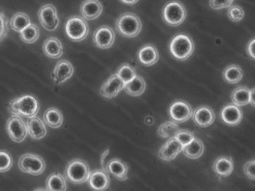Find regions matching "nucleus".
I'll return each mask as SVG.
<instances>
[{"label":"nucleus","instance_id":"nucleus-1","mask_svg":"<svg viewBox=\"0 0 255 191\" xmlns=\"http://www.w3.org/2000/svg\"><path fill=\"white\" fill-rule=\"evenodd\" d=\"M39 109L40 104L38 98L30 94H26L14 98L8 105L10 113L26 118L36 116Z\"/></svg>","mask_w":255,"mask_h":191},{"label":"nucleus","instance_id":"nucleus-2","mask_svg":"<svg viewBox=\"0 0 255 191\" xmlns=\"http://www.w3.org/2000/svg\"><path fill=\"white\" fill-rule=\"evenodd\" d=\"M195 43L192 37L184 34L174 36L169 44L170 53L179 61H186L190 58L195 51Z\"/></svg>","mask_w":255,"mask_h":191},{"label":"nucleus","instance_id":"nucleus-3","mask_svg":"<svg viewBox=\"0 0 255 191\" xmlns=\"http://www.w3.org/2000/svg\"><path fill=\"white\" fill-rule=\"evenodd\" d=\"M67 179L75 185L87 182L90 176L89 164L81 159H74L67 164L65 170Z\"/></svg>","mask_w":255,"mask_h":191},{"label":"nucleus","instance_id":"nucleus-4","mask_svg":"<svg viewBox=\"0 0 255 191\" xmlns=\"http://www.w3.org/2000/svg\"><path fill=\"white\" fill-rule=\"evenodd\" d=\"M142 25L139 17L135 13H123L117 21V30L121 35L126 37H137L141 32Z\"/></svg>","mask_w":255,"mask_h":191},{"label":"nucleus","instance_id":"nucleus-5","mask_svg":"<svg viewBox=\"0 0 255 191\" xmlns=\"http://www.w3.org/2000/svg\"><path fill=\"white\" fill-rule=\"evenodd\" d=\"M65 28L67 36L74 42L83 41L89 33L87 22L84 18L80 16H72L68 18Z\"/></svg>","mask_w":255,"mask_h":191},{"label":"nucleus","instance_id":"nucleus-6","mask_svg":"<svg viewBox=\"0 0 255 191\" xmlns=\"http://www.w3.org/2000/svg\"><path fill=\"white\" fill-rule=\"evenodd\" d=\"M186 9L180 1L174 0L164 7L162 16L168 25L178 26L183 23L186 18Z\"/></svg>","mask_w":255,"mask_h":191},{"label":"nucleus","instance_id":"nucleus-7","mask_svg":"<svg viewBox=\"0 0 255 191\" xmlns=\"http://www.w3.org/2000/svg\"><path fill=\"white\" fill-rule=\"evenodd\" d=\"M19 167L23 173L39 176L45 170V162L41 157L35 154L27 153L20 157L18 163Z\"/></svg>","mask_w":255,"mask_h":191},{"label":"nucleus","instance_id":"nucleus-8","mask_svg":"<svg viewBox=\"0 0 255 191\" xmlns=\"http://www.w3.org/2000/svg\"><path fill=\"white\" fill-rule=\"evenodd\" d=\"M6 129L10 138L16 143H22L24 141L27 136L26 124L20 116L14 115L11 116L7 120Z\"/></svg>","mask_w":255,"mask_h":191},{"label":"nucleus","instance_id":"nucleus-9","mask_svg":"<svg viewBox=\"0 0 255 191\" xmlns=\"http://www.w3.org/2000/svg\"><path fill=\"white\" fill-rule=\"evenodd\" d=\"M38 16L41 25L47 31H55L60 23L57 10L53 4L42 6L38 11Z\"/></svg>","mask_w":255,"mask_h":191},{"label":"nucleus","instance_id":"nucleus-10","mask_svg":"<svg viewBox=\"0 0 255 191\" xmlns=\"http://www.w3.org/2000/svg\"><path fill=\"white\" fill-rule=\"evenodd\" d=\"M192 107L186 101L178 100L174 101L169 108V114L171 119L176 122L182 123L192 117Z\"/></svg>","mask_w":255,"mask_h":191},{"label":"nucleus","instance_id":"nucleus-11","mask_svg":"<svg viewBox=\"0 0 255 191\" xmlns=\"http://www.w3.org/2000/svg\"><path fill=\"white\" fill-rule=\"evenodd\" d=\"M116 34L110 27L104 25L100 27L94 34V43L100 49H107L113 46Z\"/></svg>","mask_w":255,"mask_h":191},{"label":"nucleus","instance_id":"nucleus-12","mask_svg":"<svg viewBox=\"0 0 255 191\" xmlns=\"http://www.w3.org/2000/svg\"><path fill=\"white\" fill-rule=\"evenodd\" d=\"M125 82L117 74L113 75L101 87V94L105 98H115L125 88Z\"/></svg>","mask_w":255,"mask_h":191},{"label":"nucleus","instance_id":"nucleus-13","mask_svg":"<svg viewBox=\"0 0 255 191\" xmlns=\"http://www.w3.org/2000/svg\"><path fill=\"white\" fill-rule=\"evenodd\" d=\"M74 73L72 64L67 60H62L57 63L53 70V81L56 85H62L72 77Z\"/></svg>","mask_w":255,"mask_h":191},{"label":"nucleus","instance_id":"nucleus-14","mask_svg":"<svg viewBox=\"0 0 255 191\" xmlns=\"http://www.w3.org/2000/svg\"><path fill=\"white\" fill-rule=\"evenodd\" d=\"M88 182L95 191H106L110 187V177L107 170H97L90 173Z\"/></svg>","mask_w":255,"mask_h":191},{"label":"nucleus","instance_id":"nucleus-15","mask_svg":"<svg viewBox=\"0 0 255 191\" xmlns=\"http://www.w3.org/2000/svg\"><path fill=\"white\" fill-rule=\"evenodd\" d=\"M183 148V145L175 137H171L161 147L159 158L163 161H172L182 152Z\"/></svg>","mask_w":255,"mask_h":191},{"label":"nucleus","instance_id":"nucleus-16","mask_svg":"<svg viewBox=\"0 0 255 191\" xmlns=\"http://www.w3.org/2000/svg\"><path fill=\"white\" fill-rule=\"evenodd\" d=\"M243 111L235 104H228L221 110V118L227 125L235 126L243 119Z\"/></svg>","mask_w":255,"mask_h":191},{"label":"nucleus","instance_id":"nucleus-17","mask_svg":"<svg viewBox=\"0 0 255 191\" xmlns=\"http://www.w3.org/2000/svg\"><path fill=\"white\" fill-rule=\"evenodd\" d=\"M194 121L197 125L205 128L214 122L216 116L214 112L207 106H200L192 113Z\"/></svg>","mask_w":255,"mask_h":191},{"label":"nucleus","instance_id":"nucleus-18","mask_svg":"<svg viewBox=\"0 0 255 191\" xmlns=\"http://www.w3.org/2000/svg\"><path fill=\"white\" fill-rule=\"evenodd\" d=\"M106 170L108 172V173L115 176L118 180L123 182L128 179L129 168H128V164L119 158L110 160L107 163Z\"/></svg>","mask_w":255,"mask_h":191},{"label":"nucleus","instance_id":"nucleus-19","mask_svg":"<svg viewBox=\"0 0 255 191\" xmlns=\"http://www.w3.org/2000/svg\"><path fill=\"white\" fill-rule=\"evenodd\" d=\"M137 57L141 64L150 67L159 61V55L157 49L153 45L147 44L138 50Z\"/></svg>","mask_w":255,"mask_h":191},{"label":"nucleus","instance_id":"nucleus-20","mask_svg":"<svg viewBox=\"0 0 255 191\" xmlns=\"http://www.w3.org/2000/svg\"><path fill=\"white\" fill-rule=\"evenodd\" d=\"M83 18L89 20L97 19L103 12V5L98 0H86L80 7Z\"/></svg>","mask_w":255,"mask_h":191},{"label":"nucleus","instance_id":"nucleus-21","mask_svg":"<svg viewBox=\"0 0 255 191\" xmlns=\"http://www.w3.org/2000/svg\"><path fill=\"white\" fill-rule=\"evenodd\" d=\"M26 128L31 137L34 140H41L47 134V128L44 122L37 116L29 118L26 122Z\"/></svg>","mask_w":255,"mask_h":191},{"label":"nucleus","instance_id":"nucleus-22","mask_svg":"<svg viewBox=\"0 0 255 191\" xmlns=\"http://www.w3.org/2000/svg\"><path fill=\"white\" fill-rule=\"evenodd\" d=\"M43 51L49 58L58 59L63 55V46L56 37H49L43 45Z\"/></svg>","mask_w":255,"mask_h":191},{"label":"nucleus","instance_id":"nucleus-23","mask_svg":"<svg viewBox=\"0 0 255 191\" xmlns=\"http://www.w3.org/2000/svg\"><path fill=\"white\" fill-rule=\"evenodd\" d=\"M234 164L232 158L220 156L213 164V170L220 177H228L234 170Z\"/></svg>","mask_w":255,"mask_h":191},{"label":"nucleus","instance_id":"nucleus-24","mask_svg":"<svg viewBox=\"0 0 255 191\" xmlns=\"http://www.w3.org/2000/svg\"><path fill=\"white\" fill-rule=\"evenodd\" d=\"M204 146L199 139L194 138L190 143L183 146V150L185 155L190 159L199 158L204 153Z\"/></svg>","mask_w":255,"mask_h":191},{"label":"nucleus","instance_id":"nucleus-25","mask_svg":"<svg viewBox=\"0 0 255 191\" xmlns=\"http://www.w3.org/2000/svg\"><path fill=\"white\" fill-rule=\"evenodd\" d=\"M125 89L132 96H141L146 89L145 81L141 76L136 75L132 80L125 84Z\"/></svg>","mask_w":255,"mask_h":191},{"label":"nucleus","instance_id":"nucleus-26","mask_svg":"<svg viewBox=\"0 0 255 191\" xmlns=\"http://www.w3.org/2000/svg\"><path fill=\"white\" fill-rule=\"evenodd\" d=\"M222 76L227 83L237 85L243 79V71L240 66L231 64L225 68L222 73Z\"/></svg>","mask_w":255,"mask_h":191},{"label":"nucleus","instance_id":"nucleus-27","mask_svg":"<svg viewBox=\"0 0 255 191\" xmlns=\"http://www.w3.org/2000/svg\"><path fill=\"white\" fill-rule=\"evenodd\" d=\"M44 121L48 126L58 128L63 123V116L59 109L50 107L46 110L44 114Z\"/></svg>","mask_w":255,"mask_h":191},{"label":"nucleus","instance_id":"nucleus-28","mask_svg":"<svg viewBox=\"0 0 255 191\" xmlns=\"http://www.w3.org/2000/svg\"><path fill=\"white\" fill-rule=\"evenodd\" d=\"M47 190L51 191H66V179L59 173H53L47 178Z\"/></svg>","mask_w":255,"mask_h":191},{"label":"nucleus","instance_id":"nucleus-29","mask_svg":"<svg viewBox=\"0 0 255 191\" xmlns=\"http://www.w3.org/2000/svg\"><path fill=\"white\" fill-rule=\"evenodd\" d=\"M231 99L238 107L246 105L250 100V90L246 87H239L233 91Z\"/></svg>","mask_w":255,"mask_h":191},{"label":"nucleus","instance_id":"nucleus-30","mask_svg":"<svg viewBox=\"0 0 255 191\" xmlns=\"http://www.w3.org/2000/svg\"><path fill=\"white\" fill-rule=\"evenodd\" d=\"M30 24V19L26 13L18 12L13 15L10 21L11 28L17 32H20Z\"/></svg>","mask_w":255,"mask_h":191},{"label":"nucleus","instance_id":"nucleus-31","mask_svg":"<svg viewBox=\"0 0 255 191\" xmlns=\"http://www.w3.org/2000/svg\"><path fill=\"white\" fill-rule=\"evenodd\" d=\"M20 38L26 43H34L38 40L40 29L35 24H29L20 32Z\"/></svg>","mask_w":255,"mask_h":191},{"label":"nucleus","instance_id":"nucleus-32","mask_svg":"<svg viewBox=\"0 0 255 191\" xmlns=\"http://www.w3.org/2000/svg\"><path fill=\"white\" fill-rule=\"evenodd\" d=\"M179 130L180 128L175 122L168 121L159 126L158 133L162 138H171L175 137V134Z\"/></svg>","mask_w":255,"mask_h":191},{"label":"nucleus","instance_id":"nucleus-33","mask_svg":"<svg viewBox=\"0 0 255 191\" xmlns=\"http://www.w3.org/2000/svg\"><path fill=\"white\" fill-rule=\"evenodd\" d=\"M116 74L122 79L125 84H126L136 76V71L132 66L125 64L119 68Z\"/></svg>","mask_w":255,"mask_h":191},{"label":"nucleus","instance_id":"nucleus-34","mask_svg":"<svg viewBox=\"0 0 255 191\" xmlns=\"http://www.w3.org/2000/svg\"><path fill=\"white\" fill-rule=\"evenodd\" d=\"M13 165L11 155L6 151H0V173H6Z\"/></svg>","mask_w":255,"mask_h":191},{"label":"nucleus","instance_id":"nucleus-35","mask_svg":"<svg viewBox=\"0 0 255 191\" xmlns=\"http://www.w3.org/2000/svg\"><path fill=\"white\" fill-rule=\"evenodd\" d=\"M228 16L233 22H240L244 18V10L240 6L231 5L228 10Z\"/></svg>","mask_w":255,"mask_h":191},{"label":"nucleus","instance_id":"nucleus-36","mask_svg":"<svg viewBox=\"0 0 255 191\" xmlns=\"http://www.w3.org/2000/svg\"><path fill=\"white\" fill-rule=\"evenodd\" d=\"M174 137H175L183 146H185V145L190 143V142L195 138V135H194L192 131H189V130L180 129L177 131Z\"/></svg>","mask_w":255,"mask_h":191},{"label":"nucleus","instance_id":"nucleus-37","mask_svg":"<svg viewBox=\"0 0 255 191\" xmlns=\"http://www.w3.org/2000/svg\"><path fill=\"white\" fill-rule=\"evenodd\" d=\"M8 33V21L5 15L0 10V41L3 40Z\"/></svg>","mask_w":255,"mask_h":191},{"label":"nucleus","instance_id":"nucleus-38","mask_svg":"<svg viewBox=\"0 0 255 191\" xmlns=\"http://www.w3.org/2000/svg\"><path fill=\"white\" fill-rule=\"evenodd\" d=\"M234 1V0H210L209 4L213 10H222L229 7Z\"/></svg>","mask_w":255,"mask_h":191},{"label":"nucleus","instance_id":"nucleus-39","mask_svg":"<svg viewBox=\"0 0 255 191\" xmlns=\"http://www.w3.org/2000/svg\"><path fill=\"white\" fill-rule=\"evenodd\" d=\"M255 159L248 161L244 165V173L251 180H255Z\"/></svg>","mask_w":255,"mask_h":191},{"label":"nucleus","instance_id":"nucleus-40","mask_svg":"<svg viewBox=\"0 0 255 191\" xmlns=\"http://www.w3.org/2000/svg\"><path fill=\"white\" fill-rule=\"evenodd\" d=\"M255 39H252L250 42H249V44L247 46V53L249 54V56L252 58V59H255Z\"/></svg>","mask_w":255,"mask_h":191},{"label":"nucleus","instance_id":"nucleus-41","mask_svg":"<svg viewBox=\"0 0 255 191\" xmlns=\"http://www.w3.org/2000/svg\"><path fill=\"white\" fill-rule=\"evenodd\" d=\"M110 153V149H107L105 152L103 153L102 156H101V165H102L103 169L106 170L105 166H104V161H105L106 158H107V155Z\"/></svg>","mask_w":255,"mask_h":191},{"label":"nucleus","instance_id":"nucleus-42","mask_svg":"<svg viewBox=\"0 0 255 191\" xmlns=\"http://www.w3.org/2000/svg\"><path fill=\"white\" fill-rule=\"evenodd\" d=\"M124 4H128V5H134L136 4L139 0H120Z\"/></svg>","mask_w":255,"mask_h":191},{"label":"nucleus","instance_id":"nucleus-43","mask_svg":"<svg viewBox=\"0 0 255 191\" xmlns=\"http://www.w3.org/2000/svg\"><path fill=\"white\" fill-rule=\"evenodd\" d=\"M254 95H255V88H252L250 91V100H249V103L252 104V105L255 106V99H254Z\"/></svg>","mask_w":255,"mask_h":191}]
</instances>
